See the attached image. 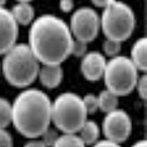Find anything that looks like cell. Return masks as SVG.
Returning a JSON list of instances; mask_svg holds the SVG:
<instances>
[{"label":"cell","instance_id":"cell-1","mask_svg":"<svg viewBox=\"0 0 147 147\" xmlns=\"http://www.w3.org/2000/svg\"><path fill=\"white\" fill-rule=\"evenodd\" d=\"M28 41L40 63L60 65L71 55L74 37L69 26L62 18L44 14L31 23Z\"/></svg>","mask_w":147,"mask_h":147},{"label":"cell","instance_id":"cell-2","mask_svg":"<svg viewBox=\"0 0 147 147\" xmlns=\"http://www.w3.org/2000/svg\"><path fill=\"white\" fill-rule=\"evenodd\" d=\"M52 102L40 89L22 90L12 103V123L24 136L32 139L40 137L50 127Z\"/></svg>","mask_w":147,"mask_h":147},{"label":"cell","instance_id":"cell-3","mask_svg":"<svg viewBox=\"0 0 147 147\" xmlns=\"http://www.w3.org/2000/svg\"><path fill=\"white\" fill-rule=\"evenodd\" d=\"M39 62L28 44H16L4 55L1 70L5 79L15 87H27L38 77Z\"/></svg>","mask_w":147,"mask_h":147},{"label":"cell","instance_id":"cell-4","mask_svg":"<svg viewBox=\"0 0 147 147\" xmlns=\"http://www.w3.org/2000/svg\"><path fill=\"white\" fill-rule=\"evenodd\" d=\"M82 98L73 92H64L52 102V121L66 134H76L87 120Z\"/></svg>","mask_w":147,"mask_h":147},{"label":"cell","instance_id":"cell-5","mask_svg":"<svg viewBox=\"0 0 147 147\" xmlns=\"http://www.w3.org/2000/svg\"><path fill=\"white\" fill-rule=\"evenodd\" d=\"M136 16L129 5L110 0L100 16V28L107 38L122 42L132 35Z\"/></svg>","mask_w":147,"mask_h":147},{"label":"cell","instance_id":"cell-6","mask_svg":"<svg viewBox=\"0 0 147 147\" xmlns=\"http://www.w3.org/2000/svg\"><path fill=\"white\" fill-rule=\"evenodd\" d=\"M138 77V69L130 58L118 55L107 61L102 77L107 89L120 96L136 88Z\"/></svg>","mask_w":147,"mask_h":147},{"label":"cell","instance_id":"cell-7","mask_svg":"<svg viewBox=\"0 0 147 147\" xmlns=\"http://www.w3.org/2000/svg\"><path fill=\"white\" fill-rule=\"evenodd\" d=\"M74 38L88 44L100 30V16L90 7H82L72 13L69 24Z\"/></svg>","mask_w":147,"mask_h":147},{"label":"cell","instance_id":"cell-8","mask_svg":"<svg viewBox=\"0 0 147 147\" xmlns=\"http://www.w3.org/2000/svg\"><path fill=\"white\" fill-rule=\"evenodd\" d=\"M132 120L125 110L115 109L106 113L102 122V131L106 139L113 142H124L132 132Z\"/></svg>","mask_w":147,"mask_h":147},{"label":"cell","instance_id":"cell-9","mask_svg":"<svg viewBox=\"0 0 147 147\" xmlns=\"http://www.w3.org/2000/svg\"><path fill=\"white\" fill-rule=\"evenodd\" d=\"M18 36V24L10 10L0 7V55H5L17 44Z\"/></svg>","mask_w":147,"mask_h":147},{"label":"cell","instance_id":"cell-10","mask_svg":"<svg viewBox=\"0 0 147 147\" xmlns=\"http://www.w3.org/2000/svg\"><path fill=\"white\" fill-rule=\"evenodd\" d=\"M107 60L101 52L91 51L82 57L80 69L82 74L89 81H96L103 77Z\"/></svg>","mask_w":147,"mask_h":147},{"label":"cell","instance_id":"cell-11","mask_svg":"<svg viewBox=\"0 0 147 147\" xmlns=\"http://www.w3.org/2000/svg\"><path fill=\"white\" fill-rule=\"evenodd\" d=\"M38 77L44 86L55 88L62 82L63 69L60 65H43L40 67Z\"/></svg>","mask_w":147,"mask_h":147},{"label":"cell","instance_id":"cell-12","mask_svg":"<svg viewBox=\"0 0 147 147\" xmlns=\"http://www.w3.org/2000/svg\"><path fill=\"white\" fill-rule=\"evenodd\" d=\"M12 15L18 24H31L35 19V9L29 2H18L10 10Z\"/></svg>","mask_w":147,"mask_h":147},{"label":"cell","instance_id":"cell-13","mask_svg":"<svg viewBox=\"0 0 147 147\" xmlns=\"http://www.w3.org/2000/svg\"><path fill=\"white\" fill-rule=\"evenodd\" d=\"M147 39L142 37L138 39L131 49V57H129L138 70L146 72L147 69L146 62Z\"/></svg>","mask_w":147,"mask_h":147},{"label":"cell","instance_id":"cell-14","mask_svg":"<svg viewBox=\"0 0 147 147\" xmlns=\"http://www.w3.org/2000/svg\"><path fill=\"white\" fill-rule=\"evenodd\" d=\"M78 132V136L85 146L94 145L99 140L100 129L96 122L87 119Z\"/></svg>","mask_w":147,"mask_h":147},{"label":"cell","instance_id":"cell-15","mask_svg":"<svg viewBox=\"0 0 147 147\" xmlns=\"http://www.w3.org/2000/svg\"><path fill=\"white\" fill-rule=\"evenodd\" d=\"M97 98L99 102V109L105 113L118 108L119 96L108 89L102 90L97 96Z\"/></svg>","mask_w":147,"mask_h":147},{"label":"cell","instance_id":"cell-16","mask_svg":"<svg viewBox=\"0 0 147 147\" xmlns=\"http://www.w3.org/2000/svg\"><path fill=\"white\" fill-rule=\"evenodd\" d=\"M52 147H86L76 134L64 133L60 136Z\"/></svg>","mask_w":147,"mask_h":147},{"label":"cell","instance_id":"cell-17","mask_svg":"<svg viewBox=\"0 0 147 147\" xmlns=\"http://www.w3.org/2000/svg\"><path fill=\"white\" fill-rule=\"evenodd\" d=\"M12 122V104L0 97V129H5Z\"/></svg>","mask_w":147,"mask_h":147},{"label":"cell","instance_id":"cell-18","mask_svg":"<svg viewBox=\"0 0 147 147\" xmlns=\"http://www.w3.org/2000/svg\"><path fill=\"white\" fill-rule=\"evenodd\" d=\"M102 49H103L104 52L107 56L110 57H115V56L119 55V52H121V42L107 38L104 40L103 44H102Z\"/></svg>","mask_w":147,"mask_h":147},{"label":"cell","instance_id":"cell-19","mask_svg":"<svg viewBox=\"0 0 147 147\" xmlns=\"http://www.w3.org/2000/svg\"><path fill=\"white\" fill-rule=\"evenodd\" d=\"M84 106L88 114H93L99 109V102L97 96L93 94H87L82 98Z\"/></svg>","mask_w":147,"mask_h":147},{"label":"cell","instance_id":"cell-20","mask_svg":"<svg viewBox=\"0 0 147 147\" xmlns=\"http://www.w3.org/2000/svg\"><path fill=\"white\" fill-rule=\"evenodd\" d=\"M88 52V43L74 38L71 55L77 57H82Z\"/></svg>","mask_w":147,"mask_h":147},{"label":"cell","instance_id":"cell-21","mask_svg":"<svg viewBox=\"0 0 147 147\" xmlns=\"http://www.w3.org/2000/svg\"><path fill=\"white\" fill-rule=\"evenodd\" d=\"M59 135L56 129L51 128L50 127L42 134V141L47 147H52L59 137Z\"/></svg>","mask_w":147,"mask_h":147},{"label":"cell","instance_id":"cell-22","mask_svg":"<svg viewBox=\"0 0 147 147\" xmlns=\"http://www.w3.org/2000/svg\"><path fill=\"white\" fill-rule=\"evenodd\" d=\"M136 88H137L138 94L141 99L146 100L147 96V77L146 74H144L138 78Z\"/></svg>","mask_w":147,"mask_h":147},{"label":"cell","instance_id":"cell-23","mask_svg":"<svg viewBox=\"0 0 147 147\" xmlns=\"http://www.w3.org/2000/svg\"><path fill=\"white\" fill-rule=\"evenodd\" d=\"M13 140L10 132L5 129H0V147H13Z\"/></svg>","mask_w":147,"mask_h":147},{"label":"cell","instance_id":"cell-24","mask_svg":"<svg viewBox=\"0 0 147 147\" xmlns=\"http://www.w3.org/2000/svg\"><path fill=\"white\" fill-rule=\"evenodd\" d=\"M92 147H121L120 144L118 143H115L112 140H107V139H104V140H98L96 143L93 145Z\"/></svg>","mask_w":147,"mask_h":147},{"label":"cell","instance_id":"cell-25","mask_svg":"<svg viewBox=\"0 0 147 147\" xmlns=\"http://www.w3.org/2000/svg\"><path fill=\"white\" fill-rule=\"evenodd\" d=\"M74 3L71 0H63L59 2V7L60 10L65 13H69L71 11L72 9L74 8Z\"/></svg>","mask_w":147,"mask_h":147},{"label":"cell","instance_id":"cell-26","mask_svg":"<svg viewBox=\"0 0 147 147\" xmlns=\"http://www.w3.org/2000/svg\"><path fill=\"white\" fill-rule=\"evenodd\" d=\"M23 147H47L41 140H31L26 143Z\"/></svg>","mask_w":147,"mask_h":147},{"label":"cell","instance_id":"cell-27","mask_svg":"<svg viewBox=\"0 0 147 147\" xmlns=\"http://www.w3.org/2000/svg\"><path fill=\"white\" fill-rule=\"evenodd\" d=\"M110 0H96V1H93L92 3L93 5H95L96 7H102V8H105L109 4Z\"/></svg>","mask_w":147,"mask_h":147},{"label":"cell","instance_id":"cell-28","mask_svg":"<svg viewBox=\"0 0 147 147\" xmlns=\"http://www.w3.org/2000/svg\"><path fill=\"white\" fill-rule=\"evenodd\" d=\"M131 147H147L146 140L144 139V140H138L137 142L135 143Z\"/></svg>","mask_w":147,"mask_h":147},{"label":"cell","instance_id":"cell-29","mask_svg":"<svg viewBox=\"0 0 147 147\" xmlns=\"http://www.w3.org/2000/svg\"><path fill=\"white\" fill-rule=\"evenodd\" d=\"M2 71V70H1V63H0V72Z\"/></svg>","mask_w":147,"mask_h":147}]
</instances>
